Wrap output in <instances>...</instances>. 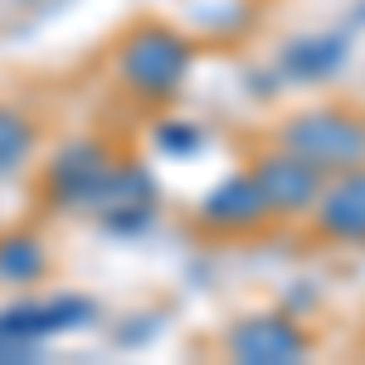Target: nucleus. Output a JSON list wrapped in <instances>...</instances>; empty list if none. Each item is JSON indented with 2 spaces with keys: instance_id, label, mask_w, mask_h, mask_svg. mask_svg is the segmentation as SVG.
<instances>
[{
  "instance_id": "9",
  "label": "nucleus",
  "mask_w": 365,
  "mask_h": 365,
  "mask_svg": "<svg viewBox=\"0 0 365 365\" xmlns=\"http://www.w3.org/2000/svg\"><path fill=\"white\" fill-rule=\"evenodd\" d=\"M341 58H346V44L341 39H302V44L287 49V68L302 73V78H322V73L341 68Z\"/></svg>"
},
{
  "instance_id": "10",
  "label": "nucleus",
  "mask_w": 365,
  "mask_h": 365,
  "mask_svg": "<svg viewBox=\"0 0 365 365\" xmlns=\"http://www.w3.org/2000/svg\"><path fill=\"white\" fill-rule=\"evenodd\" d=\"M44 273V253H39V244L34 239H5L0 244V278L10 282H29Z\"/></svg>"
},
{
  "instance_id": "8",
  "label": "nucleus",
  "mask_w": 365,
  "mask_h": 365,
  "mask_svg": "<svg viewBox=\"0 0 365 365\" xmlns=\"http://www.w3.org/2000/svg\"><path fill=\"white\" fill-rule=\"evenodd\" d=\"M108 156L98 151V146H73V151H63L54 166V185L63 190V195L73 200H93V190L108 180Z\"/></svg>"
},
{
  "instance_id": "4",
  "label": "nucleus",
  "mask_w": 365,
  "mask_h": 365,
  "mask_svg": "<svg viewBox=\"0 0 365 365\" xmlns=\"http://www.w3.org/2000/svg\"><path fill=\"white\" fill-rule=\"evenodd\" d=\"M229 346H234L239 361H249V365H287V361L307 356L302 331L292 322H282V317H249V322H239Z\"/></svg>"
},
{
  "instance_id": "6",
  "label": "nucleus",
  "mask_w": 365,
  "mask_h": 365,
  "mask_svg": "<svg viewBox=\"0 0 365 365\" xmlns=\"http://www.w3.org/2000/svg\"><path fill=\"white\" fill-rule=\"evenodd\" d=\"M263 215H268V200H263L253 175H234L220 190H210V200H205V220H215V225H225V229H249Z\"/></svg>"
},
{
  "instance_id": "12",
  "label": "nucleus",
  "mask_w": 365,
  "mask_h": 365,
  "mask_svg": "<svg viewBox=\"0 0 365 365\" xmlns=\"http://www.w3.org/2000/svg\"><path fill=\"white\" fill-rule=\"evenodd\" d=\"M161 146H166V151H195V146H200V137L190 132V127L170 122V132H161Z\"/></svg>"
},
{
  "instance_id": "3",
  "label": "nucleus",
  "mask_w": 365,
  "mask_h": 365,
  "mask_svg": "<svg viewBox=\"0 0 365 365\" xmlns=\"http://www.w3.org/2000/svg\"><path fill=\"white\" fill-rule=\"evenodd\" d=\"M253 180H258V190L268 200V210H278V215H297V210H307L322 200V170L302 161L297 151H287V156H268L263 166L253 170Z\"/></svg>"
},
{
  "instance_id": "11",
  "label": "nucleus",
  "mask_w": 365,
  "mask_h": 365,
  "mask_svg": "<svg viewBox=\"0 0 365 365\" xmlns=\"http://www.w3.org/2000/svg\"><path fill=\"white\" fill-rule=\"evenodd\" d=\"M29 151V132H25V122L15 113H5L0 108V170H10L20 156Z\"/></svg>"
},
{
  "instance_id": "2",
  "label": "nucleus",
  "mask_w": 365,
  "mask_h": 365,
  "mask_svg": "<svg viewBox=\"0 0 365 365\" xmlns=\"http://www.w3.org/2000/svg\"><path fill=\"white\" fill-rule=\"evenodd\" d=\"M185 63H190V44H185L180 34L161 29V25L141 29L137 39L122 49V73H127V83L141 88V93H151V98L175 93V83L185 78Z\"/></svg>"
},
{
  "instance_id": "7",
  "label": "nucleus",
  "mask_w": 365,
  "mask_h": 365,
  "mask_svg": "<svg viewBox=\"0 0 365 365\" xmlns=\"http://www.w3.org/2000/svg\"><path fill=\"white\" fill-rule=\"evenodd\" d=\"M322 225L341 239H365V170H346L336 190L322 195Z\"/></svg>"
},
{
  "instance_id": "5",
  "label": "nucleus",
  "mask_w": 365,
  "mask_h": 365,
  "mask_svg": "<svg viewBox=\"0 0 365 365\" xmlns=\"http://www.w3.org/2000/svg\"><path fill=\"white\" fill-rule=\"evenodd\" d=\"M93 317V302L83 297H54V302H29V307L0 312V341H20L29 346L34 336H49L58 327H78Z\"/></svg>"
},
{
  "instance_id": "1",
  "label": "nucleus",
  "mask_w": 365,
  "mask_h": 365,
  "mask_svg": "<svg viewBox=\"0 0 365 365\" xmlns=\"http://www.w3.org/2000/svg\"><path fill=\"white\" fill-rule=\"evenodd\" d=\"M287 151L317 170H356L365 161V127L346 113H307L287 122Z\"/></svg>"
}]
</instances>
